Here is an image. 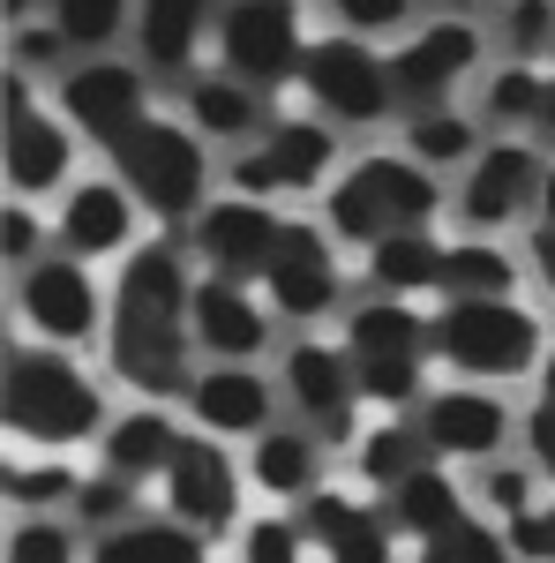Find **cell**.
<instances>
[{"mask_svg":"<svg viewBox=\"0 0 555 563\" xmlns=\"http://www.w3.org/2000/svg\"><path fill=\"white\" fill-rule=\"evenodd\" d=\"M106 368L135 398H188L196 390V271L180 263V241H143L113 271L106 308Z\"/></svg>","mask_w":555,"mask_h":563,"instance_id":"1","label":"cell"},{"mask_svg":"<svg viewBox=\"0 0 555 563\" xmlns=\"http://www.w3.org/2000/svg\"><path fill=\"white\" fill-rule=\"evenodd\" d=\"M0 421L23 451H76V443H98L113 406H106V384L90 376L76 353L60 346H8V384H0Z\"/></svg>","mask_w":555,"mask_h":563,"instance_id":"2","label":"cell"},{"mask_svg":"<svg viewBox=\"0 0 555 563\" xmlns=\"http://www.w3.org/2000/svg\"><path fill=\"white\" fill-rule=\"evenodd\" d=\"M435 211H451V196L406 151H360L323 188V225L345 249H384L398 233H435Z\"/></svg>","mask_w":555,"mask_h":563,"instance_id":"3","label":"cell"},{"mask_svg":"<svg viewBox=\"0 0 555 563\" xmlns=\"http://www.w3.org/2000/svg\"><path fill=\"white\" fill-rule=\"evenodd\" d=\"M345 353H353V376H360V398L376 413H421L428 398V361H435V323L421 316V301H390V294H368V301L345 308Z\"/></svg>","mask_w":555,"mask_h":563,"instance_id":"4","label":"cell"},{"mask_svg":"<svg viewBox=\"0 0 555 563\" xmlns=\"http://www.w3.org/2000/svg\"><path fill=\"white\" fill-rule=\"evenodd\" d=\"M428 323H435V361L458 384H525V376H541L548 331L518 294L511 301H443Z\"/></svg>","mask_w":555,"mask_h":563,"instance_id":"5","label":"cell"},{"mask_svg":"<svg viewBox=\"0 0 555 563\" xmlns=\"http://www.w3.org/2000/svg\"><path fill=\"white\" fill-rule=\"evenodd\" d=\"M106 158H113V174L129 180V196L158 225H196V211L211 203V143L188 129L180 113H151Z\"/></svg>","mask_w":555,"mask_h":563,"instance_id":"6","label":"cell"},{"mask_svg":"<svg viewBox=\"0 0 555 563\" xmlns=\"http://www.w3.org/2000/svg\"><path fill=\"white\" fill-rule=\"evenodd\" d=\"M345 143L323 113H278L270 129L225 158V188L233 196H263V203H286V196H308V188H331L338 180Z\"/></svg>","mask_w":555,"mask_h":563,"instance_id":"7","label":"cell"},{"mask_svg":"<svg viewBox=\"0 0 555 563\" xmlns=\"http://www.w3.org/2000/svg\"><path fill=\"white\" fill-rule=\"evenodd\" d=\"M300 90L308 106L331 121V129H376L398 113V84H390V53H376L353 31H331V38L308 45L300 60Z\"/></svg>","mask_w":555,"mask_h":563,"instance_id":"8","label":"cell"},{"mask_svg":"<svg viewBox=\"0 0 555 563\" xmlns=\"http://www.w3.org/2000/svg\"><path fill=\"white\" fill-rule=\"evenodd\" d=\"M308 15L300 0H225L218 15V68L241 76L248 90H286L300 84V60H308Z\"/></svg>","mask_w":555,"mask_h":563,"instance_id":"9","label":"cell"},{"mask_svg":"<svg viewBox=\"0 0 555 563\" xmlns=\"http://www.w3.org/2000/svg\"><path fill=\"white\" fill-rule=\"evenodd\" d=\"M15 308H23V323H31V339H38V346L76 353V346H90V339H106L113 286H98L84 256L45 249L31 271H15Z\"/></svg>","mask_w":555,"mask_h":563,"instance_id":"10","label":"cell"},{"mask_svg":"<svg viewBox=\"0 0 555 563\" xmlns=\"http://www.w3.org/2000/svg\"><path fill=\"white\" fill-rule=\"evenodd\" d=\"M76 143H84L76 121L60 106H45L31 76H8V151L0 158H8V188L23 203L76 188Z\"/></svg>","mask_w":555,"mask_h":563,"instance_id":"11","label":"cell"},{"mask_svg":"<svg viewBox=\"0 0 555 563\" xmlns=\"http://www.w3.org/2000/svg\"><path fill=\"white\" fill-rule=\"evenodd\" d=\"M541 180H548V166H541L533 143H518V135H488L480 158H473L466 174H458V188H451V211H458L466 233L496 241V233L518 225V218H541Z\"/></svg>","mask_w":555,"mask_h":563,"instance_id":"12","label":"cell"},{"mask_svg":"<svg viewBox=\"0 0 555 563\" xmlns=\"http://www.w3.org/2000/svg\"><path fill=\"white\" fill-rule=\"evenodd\" d=\"M278 390H286V406H293L300 429H315L323 443H353L360 435V376H353V353L345 339H308L300 331L286 361H278Z\"/></svg>","mask_w":555,"mask_h":563,"instance_id":"13","label":"cell"},{"mask_svg":"<svg viewBox=\"0 0 555 563\" xmlns=\"http://www.w3.org/2000/svg\"><path fill=\"white\" fill-rule=\"evenodd\" d=\"M263 301L278 308V323H323L345 308V263H338V233L331 225H308V218H286V241L263 271Z\"/></svg>","mask_w":555,"mask_h":563,"instance_id":"14","label":"cell"},{"mask_svg":"<svg viewBox=\"0 0 555 563\" xmlns=\"http://www.w3.org/2000/svg\"><path fill=\"white\" fill-rule=\"evenodd\" d=\"M158 504H166L173 526H188V533H241V466H233V451L218 443V435L188 429L180 435V451H173L166 481H158Z\"/></svg>","mask_w":555,"mask_h":563,"instance_id":"15","label":"cell"},{"mask_svg":"<svg viewBox=\"0 0 555 563\" xmlns=\"http://www.w3.org/2000/svg\"><path fill=\"white\" fill-rule=\"evenodd\" d=\"M278 241H286V211L263 196H211L188 225V256L211 278H241V286H263Z\"/></svg>","mask_w":555,"mask_h":563,"instance_id":"16","label":"cell"},{"mask_svg":"<svg viewBox=\"0 0 555 563\" xmlns=\"http://www.w3.org/2000/svg\"><path fill=\"white\" fill-rule=\"evenodd\" d=\"M53 106L76 121V135L84 143H98V151H113L129 129H143L158 106H151V68L143 60H76L68 76H60V90H53Z\"/></svg>","mask_w":555,"mask_h":563,"instance_id":"17","label":"cell"},{"mask_svg":"<svg viewBox=\"0 0 555 563\" xmlns=\"http://www.w3.org/2000/svg\"><path fill=\"white\" fill-rule=\"evenodd\" d=\"M413 421L443 466H488V459H503V443L518 429L496 384H435Z\"/></svg>","mask_w":555,"mask_h":563,"instance_id":"18","label":"cell"},{"mask_svg":"<svg viewBox=\"0 0 555 563\" xmlns=\"http://www.w3.org/2000/svg\"><path fill=\"white\" fill-rule=\"evenodd\" d=\"M480 68V31L443 15V23H413L406 38L390 45V84H398V106L421 113V106H451L458 90L473 84Z\"/></svg>","mask_w":555,"mask_h":563,"instance_id":"19","label":"cell"},{"mask_svg":"<svg viewBox=\"0 0 555 563\" xmlns=\"http://www.w3.org/2000/svg\"><path fill=\"white\" fill-rule=\"evenodd\" d=\"M143 218L151 211L129 196L121 174H84L60 196V211H53V249H68V256H84V263L135 256L143 249Z\"/></svg>","mask_w":555,"mask_h":563,"instance_id":"20","label":"cell"},{"mask_svg":"<svg viewBox=\"0 0 555 563\" xmlns=\"http://www.w3.org/2000/svg\"><path fill=\"white\" fill-rule=\"evenodd\" d=\"M278 398L286 390L263 376L256 361H211V368H196V390L180 398L188 406V429L218 435V443H256L263 429H278Z\"/></svg>","mask_w":555,"mask_h":563,"instance_id":"21","label":"cell"},{"mask_svg":"<svg viewBox=\"0 0 555 563\" xmlns=\"http://www.w3.org/2000/svg\"><path fill=\"white\" fill-rule=\"evenodd\" d=\"M278 339V308L263 301V286L241 278H196V353L211 361H263Z\"/></svg>","mask_w":555,"mask_h":563,"instance_id":"22","label":"cell"},{"mask_svg":"<svg viewBox=\"0 0 555 563\" xmlns=\"http://www.w3.org/2000/svg\"><path fill=\"white\" fill-rule=\"evenodd\" d=\"M300 541L323 563H398V526H390V511L345 496V488H315L300 504Z\"/></svg>","mask_w":555,"mask_h":563,"instance_id":"23","label":"cell"},{"mask_svg":"<svg viewBox=\"0 0 555 563\" xmlns=\"http://www.w3.org/2000/svg\"><path fill=\"white\" fill-rule=\"evenodd\" d=\"M225 0H135V60L151 76H196L203 45H218Z\"/></svg>","mask_w":555,"mask_h":563,"instance_id":"24","label":"cell"},{"mask_svg":"<svg viewBox=\"0 0 555 563\" xmlns=\"http://www.w3.org/2000/svg\"><path fill=\"white\" fill-rule=\"evenodd\" d=\"M180 421H173L158 398H135V406H121L113 421H106V435H98V474L129 481V488H143V481H166L173 451H180Z\"/></svg>","mask_w":555,"mask_h":563,"instance_id":"25","label":"cell"},{"mask_svg":"<svg viewBox=\"0 0 555 563\" xmlns=\"http://www.w3.org/2000/svg\"><path fill=\"white\" fill-rule=\"evenodd\" d=\"M180 121L203 135V143H233V151H248L278 113H270V98L248 90L241 76H225V68H196V76L180 84Z\"/></svg>","mask_w":555,"mask_h":563,"instance_id":"26","label":"cell"},{"mask_svg":"<svg viewBox=\"0 0 555 563\" xmlns=\"http://www.w3.org/2000/svg\"><path fill=\"white\" fill-rule=\"evenodd\" d=\"M323 435L300 429V421H278V429H263L248 443V481H256L263 496H278V504H308L315 488H323Z\"/></svg>","mask_w":555,"mask_h":563,"instance_id":"27","label":"cell"},{"mask_svg":"<svg viewBox=\"0 0 555 563\" xmlns=\"http://www.w3.org/2000/svg\"><path fill=\"white\" fill-rule=\"evenodd\" d=\"M384 511L398 533H413V541H435V533H451L458 519H473V496H466V481L451 474L443 459H428L413 481H398L384 496Z\"/></svg>","mask_w":555,"mask_h":563,"instance_id":"28","label":"cell"},{"mask_svg":"<svg viewBox=\"0 0 555 563\" xmlns=\"http://www.w3.org/2000/svg\"><path fill=\"white\" fill-rule=\"evenodd\" d=\"M428 459H435V451H428V435H421V421H413V413H384L376 429L353 435V474L368 481L376 496H390L398 481H413Z\"/></svg>","mask_w":555,"mask_h":563,"instance_id":"29","label":"cell"},{"mask_svg":"<svg viewBox=\"0 0 555 563\" xmlns=\"http://www.w3.org/2000/svg\"><path fill=\"white\" fill-rule=\"evenodd\" d=\"M488 129L473 121V106H421L406 113V158H421L428 174H466L480 158Z\"/></svg>","mask_w":555,"mask_h":563,"instance_id":"30","label":"cell"},{"mask_svg":"<svg viewBox=\"0 0 555 563\" xmlns=\"http://www.w3.org/2000/svg\"><path fill=\"white\" fill-rule=\"evenodd\" d=\"M518 286H525V263L503 249V241H451V256H443V301H511Z\"/></svg>","mask_w":555,"mask_h":563,"instance_id":"31","label":"cell"},{"mask_svg":"<svg viewBox=\"0 0 555 563\" xmlns=\"http://www.w3.org/2000/svg\"><path fill=\"white\" fill-rule=\"evenodd\" d=\"M443 256H451V241H435V233H398L384 249H368V286L390 294V301H421V294H443Z\"/></svg>","mask_w":555,"mask_h":563,"instance_id":"32","label":"cell"},{"mask_svg":"<svg viewBox=\"0 0 555 563\" xmlns=\"http://www.w3.org/2000/svg\"><path fill=\"white\" fill-rule=\"evenodd\" d=\"M541 84H548V68H525V60L488 68V76H480V90H473V121H480L488 135H533Z\"/></svg>","mask_w":555,"mask_h":563,"instance_id":"33","label":"cell"},{"mask_svg":"<svg viewBox=\"0 0 555 563\" xmlns=\"http://www.w3.org/2000/svg\"><path fill=\"white\" fill-rule=\"evenodd\" d=\"M90 563H211V541L173 519H135L121 533H98Z\"/></svg>","mask_w":555,"mask_h":563,"instance_id":"34","label":"cell"},{"mask_svg":"<svg viewBox=\"0 0 555 563\" xmlns=\"http://www.w3.org/2000/svg\"><path fill=\"white\" fill-rule=\"evenodd\" d=\"M38 23H53L76 60H106L121 31H135V0H53Z\"/></svg>","mask_w":555,"mask_h":563,"instance_id":"35","label":"cell"},{"mask_svg":"<svg viewBox=\"0 0 555 563\" xmlns=\"http://www.w3.org/2000/svg\"><path fill=\"white\" fill-rule=\"evenodd\" d=\"M541 481H548V474H541L533 459H525V466H518V459H488L480 481H473V504H480V519L518 526V519H533V511L548 504V496H541Z\"/></svg>","mask_w":555,"mask_h":563,"instance_id":"36","label":"cell"},{"mask_svg":"<svg viewBox=\"0 0 555 563\" xmlns=\"http://www.w3.org/2000/svg\"><path fill=\"white\" fill-rule=\"evenodd\" d=\"M84 474L60 459V451H38V459H8V496L23 511H45V504H76Z\"/></svg>","mask_w":555,"mask_h":563,"instance_id":"37","label":"cell"},{"mask_svg":"<svg viewBox=\"0 0 555 563\" xmlns=\"http://www.w3.org/2000/svg\"><path fill=\"white\" fill-rule=\"evenodd\" d=\"M421 563H518V549H511V533L496 519H458L451 533H435V541H421Z\"/></svg>","mask_w":555,"mask_h":563,"instance_id":"38","label":"cell"},{"mask_svg":"<svg viewBox=\"0 0 555 563\" xmlns=\"http://www.w3.org/2000/svg\"><path fill=\"white\" fill-rule=\"evenodd\" d=\"M496 38H503V60H525V68H541L555 53V0H503V23H496Z\"/></svg>","mask_w":555,"mask_h":563,"instance_id":"39","label":"cell"},{"mask_svg":"<svg viewBox=\"0 0 555 563\" xmlns=\"http://www.w3.org/2000/svg\"><path fill=\"white\" fill-rule=\"evenodd\" d=\"M76 526H84L90 541L98 533H121V526H135V488L129 481H113V474H84V488H76Z\"/></svg>","mask_w":555,"mask_h":563,"instance_id":"40","label":"cell"},{"mask_svg":"<svg viewBox=\"0 0 555 563\" xmlns=\"http://www.w3.org/2000/svg\"><path fill=\"white\" fill-rule=\"evenodd\" d=\"M8 563H76V526L45 519V511H23L15 533H8Z\"/></svg>","mask_w":555,"mask_h":563,"instance_id":"41","label":"cell"},{"mask_svg":"<svg viewBox=\"0 0 555 563\" xmlns=\"http://www.w3.org/2000/svg\"><path fill=\"white\" fill-rule=\"evenodd\" d=\"M331 23L353 38H406L413 31V0H331Z\"/></svg>","mask_w":555,"mask_h":563,"instance_id":"42","label":"cell"},{"mask_svg":"<svg viewBox=\"0 0 555 563\" xmlns=\"http://www.w3.org/2000/svg\"><path fill=\"white\" fill-rule=\"evenodd\" d=\"M308 541H300V519H248L241 526V563H300Z\"/></svg>","mask_w":555,"mask_h":563,"instance_id":"43","label":"cell"},{"mask_svg":"<svg viewBox=\"0 0 555 563\" xmlns=\"http://www.w3.org/2000/svg\"><path fill=\"white\" fill-rule=\"evenodd\" d=\"M45 241H53V225H38V211L15 196V203H8V218H0V256L15 263V271H31V263L45 256Z\"/></svg>","mask_w":555,"mask_h":563,"instance_id":"44","label":"cell"},{"mask_svg":"<svg viewBox=\"0 0 555 563\" xmlns=\"http://www.w3.org/2000/svg\"><path fill=\"white\" fill-rule=\"evenodd\" d=\"M511 533V549H518V563H555V496L533 511V519H518V526H503Z\"/></svg>","mask_w":555,"mask_h":563,"instance_id":"45","label":"cell"},{"mask_svg":"<svg viewBox=\"0 0 555 563\" xmlns=\"http://www.w3.org/2000/svg\"><path fill=\"white\" fill-rule=\"evenodd\" d=\"M525 271L541 278V294L555 301V225H533V233H525Z\"/></svg>","mask_w":555,"mask_h":563,"instance_id":"46","label":"cell"},{"mask_svg":"<svg viewBox=\"0 0 555 563\" xmlns=\"http://www.w3.org/2000/svg\"><path fill=\"white\" fill-rule=\"evenodd\" d=\"M525 443H533V466L555 481V406H533L525 413Z\"/></svg>","mask_w":555,"mask_h":563,"instance_id":"47","label":"cell"},{"mask_svg":"<svg viewBox=\"0 0 555 563\" xmlns=\"http://www.w3.org/2000/svg\"><path fill=\"white\" fill-rule=\"evenodd\" d=\"M533 135H541V143H555V68H548V84H541V113H533Z\"/></svg>","mask_w":555,"mask_h":563,"instance_id":"48","label":"cell"},{"mask_svg":"<svg viewBox=\"0 0 555 563\" xmlns=\"http://www.w3.org/2000/svg\"><path fill=\"white\" fill-rule=\"evenodd\" d=\"M533 384H541L533 406H555V339H548V353H541V376H533Z\"/></svg>","mask_w":555,"mask_h":563,"instance_id":"49","label":"cell"},{"mask_svg":"<svg viewBox=\"0 0 555 563\" xmlns=\"http://www.w3.org/2000/svg\"><path fill=\"white\" fill-rule=\"evenodd\" d=\"M533 225H555V158H548V180H541V218Z\"/></svg>","mask_w":555,"mask_h":563,"instance_id":"50","label":"cell"},{"mask_svg":"<svg viewBox=\"0 0 555 563\" xmlns=\"http://www.w3.org/2000/svg\"><path fill=\"white\" fill-rule=\"evenodd\" d=\"M45 8H53V0H8V15H15V23H38Z\"/></svg>","mask_w":555,"mask_h":563,"instance_id":"51","label":"cell"},{"mask_svg":"<svg viewBox=\"0 0 555 563\" xmlns=\"http://www.w3.org/2000/svg\"><path fill=\"white\" fill-rule=\"evenodd\" d=\"M435 8H443V15H466V8H480V0H435Z\"/></svg>","mask_w":555,"mask_h":563,"instance_id":"52","label":"cell"}]
</instances>
